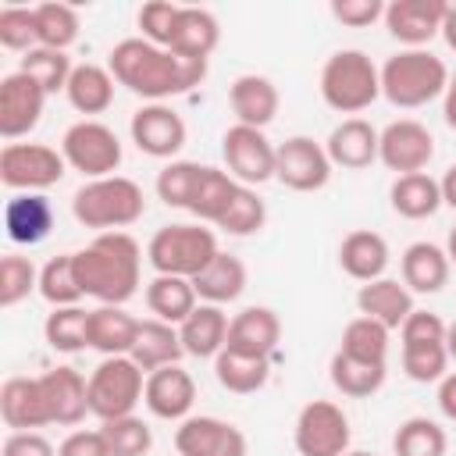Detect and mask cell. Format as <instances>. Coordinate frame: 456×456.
<instances>
[{
  "label": "cell",
  "mask_w": 456,
  "mask_h": 456,
  "mask_svg": "<svg viewBox=\"0 0 456 456\" xmlns=\"http://www.w3.org/2000/svg\"><path fill=\"white\" fill-rule=\"evenodd\" d=\"M107 68L118 86L132 89L135 96H142L150 103H164L167 96L189 93L192 86H200L207 78V61H185L142 36L121 39L110 50Z\"/></svg>",
  "instance_id": "1"
},
{
  "label": "cell",
  "mask_w": 456,
  "mask_h": 456,
  "mask_svg": "<svg viewBox=\"0 0 456 456\" xmlns=\"http://www.w3.org/2000/svg\"><path fill=\"white\" fill-rule=\"evenodd\" d=\"M71 256L82 292L100 299V306H125L139 292L142 253L128 232H100L86 249Z\"/></svg>",
  "instance_id": "2"
},
{
  "label": "cell",
  "mask_w": 456,
  "mask_h": 456,
  "mask_svg": "<svg viewBox=\"0 0 456 456\" xmlns=\"http://www.w3.org/2000/svg\"><path fill=\"white\" fill-rule=\"evenodd\" d=\"M142 210H146V196L125 175L93 178L82 189H75V196H71L75 221L86 228H96V232H125L128 224H135L142 217Z\"/></svg>",
  "instance_id": "3"
},
{
  "label": "cell",
  "mask_w": 456,
  "mask_h": 456,
  "mask_svg": "<svg viewBox=\"0 0 456 456\" xmlns=\"http://www.w3.org/2000/svg\"><path fill=\"white\" fill-rule=\"evenodd\" d=\"M449 68L431 50H399L381 64V96L392 107L413 110L445 96Z\"/></svg>",
  "instance_id": "4"
},
{
  "label": "cell",
  "mask_w": 456,
  "mask_h": 456,
  "mask_svg": "<svg viewBox=\"0 0 456 456\" xmlns=\"http://www.w3.org/2000/svg\"><path fill=\"white\" fill-rule=\"evenodd\" d=\"M321 96L338 114H360L381 96V71L363 50H335L321 68Z\"/></svg>",
  "instance_id": "5"
},
{
  "label": "cell",
  "mask_w": 456,
  "mask_h": 456,
  "mask_svg": "<svg viewBox=\"0 0 456 456\" xmlns=\"http://www.w3.org/2000/svg\"><path fill=\"white\" fill-rule=\"evenodd\" d=\"M217 256V235L203 224H164L146 246V260L157 274L196 278Z\"/></svg>",
  "instance_id": "6"
},
{
  "label": "cell",
  "mask_w": 456,
  "mask_h": 456,
  "mask_svg": "<svg viewBox=\"0 0 456 456\" xmlns=\"http://www.w3.org/2000/svg\"><path fill=\"white\" fill-rule=\"evenodd\" d=\"M146 392V374L132 363V356H103L89 374V413L103 420L128 417Z\"/></svg>",
  "instance_id": "7"
},
{
  "label": "cell",
  "mask_w": 456,
  "mask_h": 456,
  "mask_svg": "<svg viewBox=\"0 0 456 456\" xmlns=\"http://www.w3.org/2000/svg\"><path fill=\"white\" fill-rule=\"evenodd\" d=\"M64 153L46 142H7L0 150V182L11 192H43L64 178Z\"/></svg>",
  "instance_id": "8"
},
{
  "label": "cell",
  "mask_w": 456,
  "mask_h": 456,
  "mask_svg": "<svg viewBox=\"0 0 456 456\" xmlns=\"http://www.w3.org/2000/svg\"><path fill=\"white\" fill-rule=\"evenodd\" d=\"M61 153L68 160V167L82 171L89 182L93 178H107L121 167V139L114 128H107L103 121L82 118L75 121L64 139H61Z\"/></svg>",
  "instance_id": "9"
},
{
  "label": "cell",
  "mask_w": 456,
  "mask_h": 456,
  "mask_svg": "<svg viewBox=\"0 0 456 456\" xmlns=\"http://www.w3.org/2000/svg\"><path fill=\"white\" fill-rule=\"evenodd\" d=\"M349 417L331 399H314L299 410L292 442L299 456H346L349 452Z\"/></svg>",
  "instance_id": "10"
},
{
  "label": "cell",
  "mask_w": 456,
  "mask_h": 456,
  "mask_svg": "<svg viewBox=\"0 0 456 456\" xmlns=\"http://www.w3.org/2000/svg\"><path fill=\"white\" fill-rule=\"evenodd\" d=\"M221 153L228 164V175L239 185H264L274 178L278 167V146L264 135V128H249V125H232L221 135Z\"/></svg>",
  "instance_id": "11"
},
{
  "label": "cell",
  "mask_w": 456,
  "mask_h": 456,
  "mask_svg": "<svg viewBox=\"0 0 456 456\" xmlns=\"http://www.w3.org/2000/svg\"><path fill=\"white\" fill-rule=\"evenodd\" d=\"M435 157V135L428 132V125L413 121V118H399L392 125L381 128L378 139V160L399 175H417L431 164Z\"/></svg>",
  "instance_id": "12"
},
{
  "label": "cell",
  "mask_w": 456,
  "mask_h": 456,
  "mask_svg": "<svg viewBox=\"0 0 456 456\" xmlns=\"http://www.w3.org/2000/svg\"><path fill=\"white\" fill-rule=\"evenodd\" d=\"M331 157L321 142H314L310 135H292L278 146V167L274 178L292 189V192H317L328 185L331 178Z\"/></svg>",
  "instance_id": "13"
},
{
  "label": "cell",
  "mask_w": 456,
  "mask_h": 456,
  "mask_svg": "<svg viewBox=\"0 0 456 456\" xmlns=\"http://www.w3.org/2000/svg\"><path fill=\"white\" fill-rule=\"evenodd\" d=\"M46 107V93L36 78H28L25 71H11L0 82V135L7 142L28 135Z\"/></svg>",
  "instance_id": "14"
},
{
  "label": "cell",
  "mask_w": 456,
  "mask_h": 456,
  "mask_svg": "<svg viewBox=\"0 0 456 456\" xmlns=\"http://www.w3.org/2000/svg\"><path fill=\"white\" fill-rule=\"evenodd\" d=\"M132 142L146 153V157H157V160H167L175 157L182 146H185V121L175 107L167 103H142L135 114H132Z\"/></svg>",
  "instance_id": "15"
},
{
  "label": "cell",
  "mask_w": 456,
  "mask_h": 456,
  "mask_svg": "<svg viewBox=\"0 0 456 456\" xmlns=\"http://www.w3.org/2000/svg\"><path fill=\"white\" fill-rule=\"evenodd\" d=\"M449 0H392L385 4V28L406 50H424L442 32Z\"/></svg>",
  "instance_id": "16"
},
{
  "label": "cell",
  "mask_w": 456,
  "mask_h": 456,
  "mask_svg": "<svg viewBox=\"0 0 456 456\" xmlns=\"http://www.w3.org/2000/svg\"><path fill=\"white\" fill-rule=\"evenodd\" d=\"M178 456H246V435L221 417H185L175 431Z\"/></svg>",
  "instance_id": "17"
},
{
  "label": "cell",
  "mask_w": 456,
  "mask_h": 456,
  "mask_svg": "<svg viewBox=\"0 0 456 456\" xmlns=\"http://www.w3.org/2000/svg\"><path fill=\"white\" fill-rule=\"evenodd\" d=\"M142 403L153 417L160 420H185L192 403H196V381L185 367L171 363V367H160L153 374H146V392H142Z\"/></svg>",
  "instance_id": "18"
},
{
  "label": "cell",
  "mask_w": 456,
  "mask_h": 456,
  "mask_svg": "<svg viewBox=\"0 0 456 456\" xmlns=\"http://www.w3.org/2000/svg\"><path fill=\"white\" fill-rule=\"evenodd\" d=\"M281 342V321L271 306H246L232 317L228 324V342L224 349L246 353V356H264L271 360Z\"/></svg>",
  "instance_id": "19"
},
{
  "label": "cell",
  "mask_w": 456,
  "mask_h": 456,
  "mask_svg": "<svg viewBox=\"0 0 456 456\" xmlns=\"http://www.w3.org/2000/svg\"><path fill=\"white\" fill-rule=\"evenodd\" d=\"M0 417L11 431H36L50 424V406L39 378H7L0 385Z\"/></svg>",
  "instance_id": "20"
},
{
  "label": "cell",
  "mask_w": 456,
  "mask_h": 456,
  "mask_svg": "<svg viewBox=\"0 0 456 456\" xmlns=\"http://www.w3.org/2000/svg\"><path fill=\"white\" fill-rule=\"evenodd\" d=\"M39 381H43V392H46L50 424L75 428L89 413V381L75 367H53V370L39 374Z\"/></svg>",
  "instance_id": "21"
},
{
  "label": "cell",
  "mask_w": 456,
  "mask_h": 456,
  "mask_svg": "<svg viewBox=\"0 0 456 456\" xmlns=\"http://www.w3.org/2000/svg\"><path fill=\"white\" fill-rule=\"evenodd\" d=\"M228 103H232V114L239 118V125L267 128L278 118L281 96H278V86L267 75H239L228 86Z\"/></svg>",
  "instance_id": "22"
},
{
  "label": "cell",
  "mask_w": 456,
  "mask_h": 456,
  "mask_svg": "<svg viewBox=\"0 0 456 456\" xmlns=\"http://www.w3.org/2000/svg\"><path fill=\"white\" fill-rule=\"evenodd\" d=\"M378 139H381V132H378L370 121H363V118H346L342 125L331 128L324 150H328V157H331L335 167L363 171V167H370V164L378 160Z\"/></svg>",
  "instance_id": "23"
},
{
  "label": "cell",
  "mask_w": 456,
  "mask_h": 456,
  "mask_svg": "<svg viewBox=\"0 0 456 456\" xmlns=\"http://www.w3.org/2000/svg\"><path fill=\"white\" fill-rule=\"evenodd\" d=\"M7 239L18 246H36L53 232V203L43 192H14L4 207Z\"/></svg>",
  "instance_id": "24"
},
{
  "label": "cell",
  "mask_w": 456,
  "mask_h": 456,
  "mask_svg": "<svg viewBox=\"0 0 456 456\" xmlns=\"http://www.w3.org/2000/svg\"><path fill=\"white\" fill-rule=\"evenodd\" d=\"M449 253L435 242H410L399 256V271H403V285L410 292H420V296H431V292H442L445 281H449Z\"/></svg>",
  "instance_id": "25"
},
{
  "label": "cell",
  "mask_w": 456,
  "mask_h": 456,
  "mask_svg": "<svg viewBox=\"0 0 456 456\" xmlns=\"http://www.w3.org/2000/svg\"><path fill=\"white\" fill-rule=\"evenodd\" d=\"M356 310H360L363 317L381 321L388 331H395V328H403V321H406L417 306H413V292H410L403 281H395V278H378V281L360 285V292H356Z\"/></svg>",
  "instance_id": "26"
},
{
  "label": "cell",
  "mask_w": 456,
  "mask_h": 456,
  "mask_svg": "<svg viewBox=\"0 0 456 456\" xmlns=\"http://www.w3.org/2000/svg\"><path fill=\"white\" fill-rule=\"evenodd\" d=\"M221 43V25L207 7H182L167 50L185 61H207Z\"/></svg>",
  "instance_id": "27"
},
{
  "label": "cell",
  "mask_w": 456,
  "mask_h": 456,
  "mask_svg": "<svg viewBox=\"0 0 456 456\" xmlns=\"http://www.w3.org/2000/svg\"><path fill=\"white\" fill-rule=\"evenodd\" d=\"M388 256H392V253H388L385 235H378V232H370V228L349 232V235L342 239V246H338V264H342V271H346L349 278L363 281V285L385 278Z\"/></svg>",
  "instance_id": "28"
},
{
  "label": "cell",
  "mask_w": 456,
  "mask_h": 456,
  "mask_svg": "<svg viewBox=\"0 0 456 456\" xmlns=\"http://www.w3.org/2000/svg\"><path fill=\"white\" fill-rule=\"evenodd\" d=\"M228 314L214 303H200L182 324H178V335H182V349L196 360H214L224 342H228Z\"/></svg>",
  "instance_id": "29"
},
{
  "label": "cell",
  "mask_w": 456,
  "mask_h": 456,
  "mask_svg": "<svg viewBox=\"0 0 456 456\" xmlns=\"http://www.w3.org/2000/svg\"><path fill=\"white\" fill-rule=\"evenodd\" d=\"M132 363L142 370V374H153L160 367H171L185 356L182 349V335L175 324H164L157 317L150 321H139V335H135V346H132Z\"/></svg>",
  "instance_id": "30"
},
{
  "label": "cell",
  "mask_w": 456,
  "mask_h": 456,
  "mask_svg": "<svg viewBox=\"0 0 456 456\" xmlns=\"http://www.w3.org/2000/svg\"><path fill=\"white\" fill-rule=\"evenodd\" d=\"M139 335V317L125 306H96L89 310V349L103 356H128Z\"/></svg>",
  "instance_id": "31"
},
{
  "label": "cell",
  "mask_w": 456,
  "mask_h": 456,
  "mask_svg": "<svg viewBox=\"0 0 456 456\" xmlns=\"http://www.w3.org/2000/svg\"><path fill=\"white\" fill-rule=\"evenodd\" d=\"M192 289H196V296L203 303L224 306V303H232V299L242 296V289H246V264L235 253L217 249V256L192 278Z\"/></svg>",
  "instance_id": "32"
},
{
  "label": "cell",
  "mask_w": 456,
  "mask_h": 456,
  "mask_svg": "<svg viewBox=\"0 0 456 456\" xmlns=\"http://www.w3.org/2000/svg\"><path fill=\"white\" fill-rule=\"evenodd\" d=\"M146 306L157 321L164 324H182L196 306H200V296L192 289V278H178V274H157L150 285H146Z\"/></svg>",
  "instance_id": "33"
},
{
  "label": "cell",
  "mask_w": 456,
  "mask_h": 456,
  "mask_svg": "<svg viewBox=\"0 0 456 456\" xmlns=\"http://www.w3.org/2000/svg\"><path fill=\"white\" fill-rule=\"evenodd\" d=\"M388 200H392V210L399 217H410V221H424L431 214H438L442 207V185L438 178H431L428 171H417V175H399L388 189Z\"/></svg>",
  "instance_id": "34"
},
{
  "label": "cell",
  "mask_w": 456,
  "mask_h": 456,
  "mask_svg": "<svg viewBox=\"0 0 456 456\" xmlns=\"http://www.w3.org/2000/svg\"><path fill=\"white\" fill-rule=\"evenodd\" d=\"M64 96H68V103H71L78 114H103V110L114 103V75H110V68H100V64H75Z\"/></svg>",
  "instance_id": "35"
},
{
  "label": "cell",
  "mask_w": 456,
  "mask_h": 456,
  "mask_svg": "<svg viewBox=\"0 0 456 456\" xmlns=\"http://www.w3.org/2000/svg\"><path fill=\"white\" fill-rule=\"evenodd\" d=\"M214 378H217L221 388L235 392V395H249V392H256V388L267 385V378H271V360L221 349V353L214 356Z\"/></svg>",
  "instance_id": "36"
},
{
  "label": "cell",
  "mask_w": 456,
  "mask_h": 456,
  "mask_svg": "<svg viewBox=\"0 0 456 456\" xmlns=\"http://www.w3.org/2000/svg\"><path fill=\"white\" fill-rule=\"evenodd\" d=\"M328 370H331V385H335L342 395H349V399H367V395H374V392L385 385L388 363H370V360H356V356L335 353Z\"/></svg>",
  "instance_id": "37"
},
{
  "label": "cell",
  "mask_w": 456,
  "mask_h": 456,
  "mask_svg": "<svg viewBox=\"0 0 456 456\" xmlns=\"http://www.w3.org/2000/svg\"><path fill=\"white\" fill-rule=\"evenodd\" d=\"M235 189H239V182H235L228 171H221V167H207V164H203L200 182H196L192 200H189V214H196L200 221L217 224V217L228 210Z\"/></svg>",
  "instance_id": "38"
},
{
  "label": "cell",
  "mask_w": 456,
  "mask_h": 456,
  "mask_svg": "<svg viewBox=\"0 0 456 456\" xmlns=\"http://www.w3.org/2000/svg\"><path fill=\"white\" fill-rule=\"evenodd\" d=\"M36 43L46 50H64L78 39V11L71 4H36Z\"/></svg>",
  "instance_id": "39"
},
{
  "label": "cell",
  "mask_w": 456,
  "mask_h": 456,
  "mask_svg": "<svg viewBox=\"0 0 456 456\" xmlns=\"http://www.w3.org/2000/svg\"><path fill=\"white\" fill-rule=\"evenodd\" d=\"M338 353L356 356V360H370V363H388V328L381 321L360 314L342 328Z\"/></svg>",
  "instance_id": "40"
},
{
  "label": "cell",
  "mask_w": 456,
  "mask_h": 456,
  "mask_svg": "<svg viewBox=\"0 0 456 456\" xmlns=\"http://www.w3.org/2000/svg\"><path fill=\"white\" fill-rule=\"evenodd\" d=\"M449 449V438H445V428L435 424L431 417H410L395 428V438H392V452L395 456H445Z\"/></svg>",
  "instance_id": "41"
},
{
  "label": "cell",
  "mask_w": 456,
  "mask_h": 456,
  "mask_svg": "<svg viewBox=\"0 0 456 456\" xmlns=\"http://www.w3.org/2000/svg\"><path fill=\"white\" fill-rule=\"evenodd\" d=\"M39 296H43L50 306H78V299H82L86 292H82V285H78L75 256H71V253L50 256V260L39 267Z\"/></svg>",
  "instance_id": "42"
},
{
  "label": "cell",
  "mask_w": 456,
  "mask_h": 456,
  "mask_svg": "<svg viewBox=\"0 0 456 456\" xmlns=\"http://www.w3.org/2000/svg\"><path fill=\"white\" fill-rule=\"evenodd\" d=\"M43 335L50 342V349L57 353H78L89 346V310L82 306H53L46 314Z\"/></svg>",
  "instance_id": "43"
},
{
  "label": "cell",
  "mask_w": 456,
  "mask_h": 456,
  "mask_svg": "<svg viewBox=\"0 0 456 456\" xmlns=\"http://www.w3.org/2000/svg\"><path fill=\"white\" fill-rule=\"evenodd\" d=\"M18 71H25L28 78H36V82L43 86V93L53 96V93L68 89V78H71L75 64H71V57H68L64 50L36 46V50H28V53L21 57V68H18Z\"/></svg>",
  "instance_id": "44"
},
{
  "label": "cell",
  "mask_w": 456,
  "mask_h": 456,
  "mask_svg": "<svg viewBox=\"0 0 456 456\" xmlns=\"http://www.w3.org/2000/svg\"><path fill=\"white\" fill-rule=\"evenodd\" d=\"M264 221H267V207H264V200L256 196V189L239 185L235 196H232V203H228V210L217 217L214 228H221V232H228V235H253V232L264 228Z\"/></svg>",
  "instance_id": "45"
},
{
  "label": "cell",
  "mask_w": 456,
  "mask_h": 456,
  "mask_svg": "<svg viewBox=\"0 0 456 456\" xmlns=\"http://www.w3.org/2000/svg\"><path fill=\"white\" fill-rule=\"evenodd\" d=\"M100 431H103V438L110 445V456H146L153 449V431L135 413L118 417V420H103Z\"/></svg>",
  "instance_id": "46"
},
{
  "label": "cell",
  "mask_w": 456,
  "mask_h": 456,
  "mask_svg": "<svg viewBox=\"0 0 456 456\" xmlns=\"http://www.w3.org/2000/svg\"><path fill=\"white\" fill-rule=\"evenodd\" d=\"M200 171L203 164L196 160H171L157 171V196L167 203V207H178V210H189V200H192V189L200 182Z\"/></svg>",
  "instance_id": "47"
},
{
  "label": "cell",
  "mask_w": 456,
  "mask_h": 456,
  "mask_svg": "<svg viewBox=\"0 0 456 456\" xmlns=\"http://www.w3.org/2000/svg\"><path fill=\"white\" fill-rule=\"evenodd\" d=\"M449 367V349L445 342H403V370L406 378L428 385V381H442Z\"/></svg>",
  "instance_id": "48"
},
{
  "label": "cell",
  "mask_w": 456,
  "mask_h": 456,
  "mask_svg": "<svg viewBox=\"0 0 456 456\" xmlns=\"http://www.w3.org/2000/svg\"><path fill=\"white\" fill-rule=\"evenodd\" d=\"M32 289H39V271L28 256L21 253H7L0 260V306L11 310L18 306Z\"/></svg>",
  "instance_id": "49"
},
{
  "label": "cell",
  "mask_w": 456,
  "mask_h": 456,
  "mask_svg": "<svg viewBox=\"0 0 456 456\" xmlns=\"http://www.w3.org/2000/svg\"><path fill=\"white\" fill-rule=\"evenodd\" d=\"M0 46L4 50H18V53H28L36 50V11L32 7H14L7 4L0 11Z\"/></svg>",
  "instance_id": "50"
},
{
  "label": "cell",
  "mask_w": 456,
  "mask_h": 456,
  "mask_svg": "<svg viewBox=\"0 0 456 456\" xmlns=\"http://www.w3.org/2000/svg\"><path fill=\"white\" fill-rule=\"evenodd\" d=\"M178 11L182 4H171V0H150L139 7V28H142V39L157 43L167 50L171 43V32H175V21H178Z\"/></svg>",
  "instance_id": "51"
},
{
  "label": "cell",
  "mask_w": 456,
  "mask_h": 456,
  "mask_svg": "<svg viewBox=\"0 0 456 456\" xmlns=\"http://www.w3.org/2000/svg\"><path fill=\"white\" fill-rule=\"evenodd\" d=\"M445 331H449V324H445L438 314H431V310H413V314L403 321L399 338H403V342H445Z\"/></svg>",
  "instance_id": "52"
},
{
  "label": "cell",
  "mask_w": 456,
  "mask_h": 456,
  "mask_svg": "<svg viewBox=\"0 0 456 456\" xmlns=\"http://www.w3.org/2000/svg\"><path fill=\"white\" fill-rule=\"evenodd\" d=\"M331 14L335 21L349 28H367L378 18H385V4L381 0H331Z\"/></svg>",
  "instance_id": "53"
},
{
  "label": "cell",
  "mask_w": 456,
  "mask_h": 456,
  "mask_svg": "<svg viewBox=\"0 0 456 456\" xmlns=\"http://www.w3.org/2000/svg\"><path fill=\"white\" fill-rule=\"evenodd\" d=\"M57 456H110V445H107V438H103L100 428H96V431L78 428V431H71V435L57 445Z\"/></svg>",
  "instance_id": "54"
},
{
  "label": "cell",
  "mask_w": 456,
  "mask_h": 456,
  "mask_svg": "<svg viewBox=\"0 0 456 456\" xmlns=\"http://www.w3.org/2000/svg\"><path fill=\"white\" fill-rule=\"evenodd\" d=\"M4 456H57V449L39 431H11L4 438Z\"/></svg>",
  "instance_id": "55"
},
{
  "label": "cell",
  "mask_w": 456,
  "mask_h": 456,
  "mask_svg": "<svg viewBox=\"0 0 456 456\" xmlns=\"http://www.w3.org/2000/svg\"><path fill=\"white\" fill-rule=\"evenodd\" d=\"M438 410H442L449 420H456V370L438 381Z\"/></svg>",
  "instance_id": "56"
},
{
  "label": "cell",
  "mask_w": 456,
  "mask_h": 456,
  "mask_svg": "<svg viewBox=\"0 0 456 456\" xmlns=\"http://www.w3.org/2000/svg\"><path fill=\"white\" fill-rule=\"evenodd\" d=\"M442 114L445 125L456 132V71H449V86H445V100H442Z\"/></svg>",
  "instance_id": "57"
},
{
  "label": "cell",
  "mask_w": 456,
  "mask_h": 456,
  "mask_svg": "<svg viewBox=\"0 0 456 456\" xmlns=\"http://www.w3.org/2000/svg\"><path fill=\"white\" fill-rule=\"evenodd\" d=\"M438 185H442V203L456 210V164L438 178Z\"/></svg>",
  "instance_id": "58"
},
{
  "label": "cell",
  "mask_w": 456,
  "mask_h": 456,
  "mask_svg": "<svg viewBox=\"0 0 456 456\" xmlns=\"http://www.w3.org/2000/svg\"><path fill=\"white\" fill-rule=\"evenodd\" d=\"M442 39L449 43V50H456V4H449L445 21H442Z\"/></svg>",
  "instance_id": "59"
},
{
  "label": "cell",
  "mask_w": 456,
  "mask_h": 456,
  "mask_svg": "<svg viewBox=\"0 0 456 456\" xmlns=\"http://www.w3.org/2000/svg\"><path fill=\"white\" fill-rule=\"evenodd\" d=\"M445 349H449V360H456V324H449L445 331Z\"/></svg>",
  "instance_id": "60"
},
{
  "label": "cell",
  "mask_w": 456,
  "mask_h": 456,
  "mask_svg": "<svg viewBox=\"0 0 456 456\" xmlns=\"http://www.w3.org/2000/svg\"><path fill=\"white\" fill-rule=\"evenodd\" d=\"M445 253H449V264H456V228L449 232V242H445Z\"/></svg>",
  "instance_id": "61"
},
{
  "label": "cell",
  "mask_w": 456,
  "mask_h": 456,
  "mask_svg": "<svg viewBox=\"0 0 456 456\" xmlns=\"http://www.w3.org/2000/svg\"><path fill=\"white\" fill-rule=\"evenodd\" d=\"M346 456H370V452H360V449H356V452H346Z\"/></svg>",
  "instance_id": "62"
}]
</instances>
